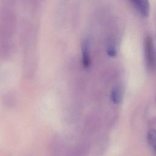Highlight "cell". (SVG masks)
Instances as JSON below:
<instances>
[{"label": "cell", "mask_w": 156, "mask_h": 156, "mask_svg": "<svg viewBox=\"0 0 156 156\" xmlns=\"http://www.w3.org/2000/svg\"><path fill=\"white\" fill-rule=\"evenodd\" d=\"M144 51L147 66L149 68H154L156 65V54L153 40L150 36L146 37L144 39Z\"/></svg>", "instance_id": "1"}, {"label": "cell", "mask_w": 156, "mask_h": 156, "mask_svg": "<svg viewBox=\"0 0 156 156\" xmlns=\"http://www.w3.org/2000/svg\"><path fill=\"white\" fill-rule=\"evenodd\" d=\"M132 6L143 16L147 17L149 16L151 10L150 4L146 0H135L131 1Z\"/></svg>", "instance_id": "2"}, {"label": "cell", "mask_w": 156, "mask_h": 156, "mask_svg": "<svg viewBox=\"0 0 156 156\" xmlns=\"http://www.w3.org/2000/svg\"><path fill=\"white\" fill-rule=\"evenodd\" d=\"M82 63L84 67H88L90 62L89 43L87 40H84L82 44Z\"/></svg>", "instance_id": "3"}, {"label": "cell", "mask_w": 156, "mask_h": 156, "mask_svg": "<svg viewBox=\"0 0 156 156\" xmlns=\"http://www.w3.org/2000/svg\"><path fill=\"white\" fill-rule=\"evenodd\" d=\"M122 96V91L119 85H116L112 88L110 93V97L111 101L113 104H119L121 101Z\"/></svg>", "instance_id": "4"}, {"label": "cell", "mask_w": 156, "mask_h": 156, "mask_svg": "<svg viewBox=\"0 0 156 156\" xmlns=\"http://www.w3.org/2000/svg\"><path fill=\"white\" fill-rule=\"evenodd\" d=\"M147 138L149 144L156 152V129H151L147 133Z\"/></svg>", "instance_id": "5"}, {"label": "cell", "mask_w": 156, "mask_h": 156, "mask_svg": "<svg viewBox=\"0 0 156 156\" xmlns=\"http://www.w3.org/2000/svg\"><path fill=\"white\" fill-rule=\"evenodd\" d=\"M107 54L110 57H115L116 55V49L113 44H110L107 48Z\"/></svg>", "instance_id": "6"}]
</instances>
